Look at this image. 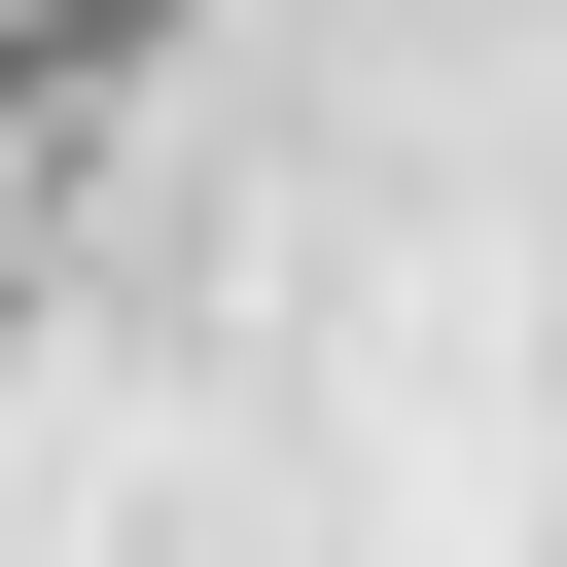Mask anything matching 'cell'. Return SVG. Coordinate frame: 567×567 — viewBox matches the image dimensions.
Listing matches in <instances>:
<instances>
[{
    "instance_id": "cell-1",
    "label": "cell",
    "mask_w": 567,
    "mask_h": 567,
    "mask_svg": "<svg viewBox=\"0 0 567 567\" xmlns=\"http://www.w3.org/2000/svg\"><path fill=\"white\" fill-rule=\"evenodd\" d=\"M142 35H177V0H0V177H35V142H71V106L142 71Z\"/></svg>"
}]
</instances>
